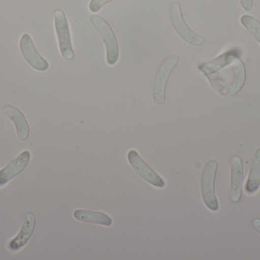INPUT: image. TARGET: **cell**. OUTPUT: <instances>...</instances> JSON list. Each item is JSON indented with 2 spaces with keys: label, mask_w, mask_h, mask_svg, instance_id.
<instances>
[{
  "label": "cell",
  "mask_w": 260,
  "mask_h": 260,
  "mask_svg": "<svg viewBox=\"0 0 260 260\" xmlns=\"http://www.w3.org/2000/svg\"><path fill=\"white\" fill-rule=\"evenodd\" d=\"M90 22L102 36L106 47L107 63L109 65H115L120 56L118 40L111 24L100 15H90Z\"/></svg>",
  "instance_id": "6da1fadb"
},
{
  "label": "cell",
  "mask_w": 260,
  "mask_h": 260,
  "mask_svg": "<svg viewBox=\"0 0 260 260\" xmlns=\"http://www.w3.org/2000/svg\"><path fill=\"white\" fill-rule=\"evenodd\" d=\"M127 160L130 166L147 183L159 189L165 187V180L144 161L137 151L135 150L129 151L127 154Z\"/></svg>",
  "instance_id": "52a82bcc"
},
{
  "label": "cell",
  "mask_w": 260,
  "mask_h": 260,
  "mask_svg": "<svg viewBox=\"0 0 260 260\" xmlns=\"http://www.w3.org/2000/svg\"><path fill=\"white\" fill-rule=\"evenodd\" d=\"M241 7L247 11V12H250L253 9V0H240Z\"/></svg>",
  "instance_id": "d6986e66"
},
{
  "label": "cell",
  "mask_w": 260,
  "mask_h": 260,
  "mask_svg": "<svg viewBox=\"0 0 260 260\" xmlns=\"http://www.w3.org/2000/svg\"><path fill=\"white\" fill-rule=\"evenodd\" d=\"M260 188V148H257L253 154L251 166L244 186L246 195H253L258 192Z\"/></svg>",
  "instance_id": "4fadbf2b"
},
{
  "label": "cell",
  "mask_w": 260,
  "mask_h": 260,
  "mask_svg": "<svg viewBox=\"0 0 260 260\" xmlns=\"http://www.w3.org/2000/svg\"><path fill=\"white\" fill-rule=\"evenodd\" d=\"M54 25L59 52L64 59L72 61L74 58L75 53L72 44L70 24L65 12L61 9L55 11Z\"/></svg>",
  "instance_id": "5b68a950"
},
{
  "label": "cell",
  "mask_w": 260,
  "mask_h": 260,
  "mask_svg": "<svg viewBox=\"0 0 260 260\" xmlns=\"http://www.w3.org/2000/svg\"><path fill=\"white\" fill-rule=\"evenodd\" d=\"M253 226L254 227L255 230H256L259 235H260V218H255L253 220Z\"/></svg>",
  "instance_id": "ffe728a7"
},
{
  "label": "cell",
  "mask_w": 260,
  "mask_h": 260,
  "mask_svg": "<svg viewBox=\"0 0 260 260\" xmlns=\"http://www.w3.org/2000/svg\"><path fill=\"white\" fill-rule=\"evenodd\" d=\"M218 168V163L215 159L209 160L203 168L200 180V190L203 203L212 212H217L219 209V203L215 189Z\"/></svg>",
  "instance_id": "7a4b0ae2"
},
{
  "label": "cell",
  "mask_w": 260,
  "mask_h": 260,
  "mask_svg": "<svg viewBox=\"0 0 260 260\" xmlns=\"http://www.w3.org/2000/svg\"><path fill=\"white\" fill-rule=\"evenodd\" d=\"M19 49L24 61L34 70L39 72L47 71L48 70L50 67L48 61L40 54L29 34L24 33L21 35L19 41Z\"/></svg>",
  "instance_id": "8992f818"
},
{
  "label": "cell",
  "mask_w": 260,
  "mask_h": 260,
  "mask_svg": "<svg viewBox=\"0 0 260 260\" xmlns=\"http://www.w3.org/2000/svg\"><path fill=\"white\" fill-rule=\"evenodd\" d=\"M211 85L213 87L214 90L219 93L221 96H227L229 90H227V82L224 79L219 76H212V75L208 76Z\"/></svg>",
  "instance_id": "e0dca14e"
},
{
  "label": "cell",
  "mask_w": 260,
  "mask_h": 260,
  "mask_svg": "<svg viewBox=\"0 0 260 260\" xmlns=\"http://www.w3.org/2000/svg\"><path fill=\"white\" fill-rule=\"evenodd\" d=\"M73 216L79 221L109 227L112 224L113 220L104 212L78 209L73 213Z\"/></svg>",
  "instance_id": "5bb4252c"
},
{
  "label": "cell",
  "mask_w": 260,
  "mask_h": 260,
  "mask_svg": "<svg viewBox=\"0 0 260 260\" xmlns=\"http://www.w3.org/2000/svg\"><path fill=\"white\" fill-rule=\"evenodd\" d=\"M241 23L260 44V21L250 15L241 16Z\"/></svg>",
  "instance_id": "2e32d148"
},
{
  "label": "cell",
  "mask_w": 260,
  "mask_h": 260,
  "mask_svg": "<svg viewBox=\"0 0 260 260\" xmlns=\"http://www.w3.org/2000/svg\"><path fill=\"white\" fill-rule=\"evenodd\" d=\"M113 1H115V0H90L88 9L93 13H95V12H99L105 5Z\"/></svg>",
  "instance_id": "ac0fdd59"
},
{
  "label": "cell",
  "mask_w": 260,
  "mask_h": 260,
  "mask_svg": "<svg viewBox=\"0 0 260 260\" xmlns=\"http://www.w3.org/2000/svg\"><path fill=\"white\" fill-rule=\"evenodd\" d=\"M244 183V164L241 157L234 156L230 165V195L232 201L239 203L242 197Z\"/></svg>",
  "instance_id": "9c48e42d"
},
{
  "label": "cell",
  "mask_w": 260,
  "mask_h": 260,
  "mask_svg": "<svg viewBox=\"0 0 260 260\" xmlns=\"http://www.w3.org/2000/svg\"><path fill=\"white\" fill-rule=\"evenodd\" d=\"M178 55L173 54L163 60L158 66L152 88V100L157 105H162L166 99V89L168 79L174 69L178 64Z\"/></svg>",
  "instance_id": "3957f363"
},
{
  "label": "cell",
  "mask_w": 260,
  "mask_h": 260,
  "mask_svg": "<svg viewBox=\"0 0 260 260\" xmlns=\"http://www.w3.org/2000/svg\"><path fill=\"white\" fill-rule=\"evenodd\" d=\"M36 228V216L35 212L28 211L26 212L23 219L21 229L18 235L9 243V250L12 252L19 251L30 241Z\"/></svg>",
  "instance_id": "ba28073f"
},
{
  "label": "cell",
  "mask_w": 260,
  "mask_h": 260,
  "mask_svg": "<svg viewBox=\"0 0 260 260\" xmlns=\"http://www.w3.org/2000/svg\"><path fill=\"white\" fill-rule=\"evenodd\" d=\"M4 112L13 122L18 138L22 141L27 140L30 135V126L22 111L18 107L7 105L4 107Z\"/></svg>",
  "instance_id": "7c38bea8"
},
{
  "label": "cell",
  "mask_w": 260,
  "mask_h": 260,
  "mask_svg": "<svg viewBox=\"0 0 260 260\" xmlns=\"http://www.w3.org/2000/svg\"><path fill=\"white\" fill-rule=\"evenodd\" d=\"M31 154L29 151H24L0 169V187L6 186L12 179L19 175L30 163Z\"/></svg>",
  "instance_id": "30bf717a"
},
{
  "label": "cell",
  "mask_w": 260,
  "mask_h": 260,
  "mask_svg": "<svg viewBox=\"0 0 260 260\" xmlns=\"http://www.w3.org/2000/svg\"><path fill=\"white\" fill-rule=\"evenodd\" d=\"M170 21L173 28L176 33L182 38V40L195 47H200L206 42V39L203 35H199L194 32L186 24L183 18L181 6L179 3H174L170 10Z\"/></svg>",
  "instance_id": "277c9868"
},
{
  "label": "cell",
  "mask_w": 260,
  "mask_h": 260,
  "mask_svg": "<svg viewBox=\"0 0 260 260\" xmlns=\"http://www.w3.org/2000/svg\"><path fill=\"white\" fill-rule=\"evenodd\" d=\"M234 52L235 51H227L225 53H221V55L214 58L212 61L202 64L199 69L206 76L215 74L217 72L222 70L227 66L230 65L231 57H232Z\"/></svg>",
  "instance_id": "9a60e30c"
},
{
  "label": "cell",
  "mask_w": 260,
  "mask_h": 260,
  "mask_svg": "<svg viewBox=\"0 0 260 260\" xmlns=\"http://www.w3.org/2000/svg\"><path fill=\"white\" fill-rule=\"evenodd\" d=\"M230 65L232 67L233 76L229 88V94L231 96H235L241 91L243 87L245 85L247 72H246L245 65L237 56L235 52H234L231 57Z\"/></svg>",
  "instance_id": "8fae6325"
}]
</instances>
